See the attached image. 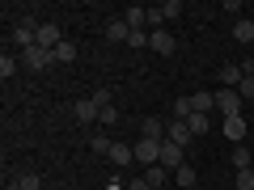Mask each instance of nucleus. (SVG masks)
Here are the masks:
<instances>
[{"label":"nucleus","mask_w":254,"mask_h":190,"mask_svg":"<svg viewBox=\"0 0 254 190\" xmlns=\"http://www.w3.org/2000/svg\"><path fill=\"white\" fill-rule=\"evenodd\" d=\"M157 165H161V169L174 178V173L187 165V148H178V144H170V140H165V144H161V161H157Z\"/></svg>","instance_id":"f257e3e1"},{"label":"nucleus","mask_w":254,"mask_h":190,"mask_svg":"<svg viewBox=\"0 0 254 190\" xmlns=\"http://www.w3.org/2000/svg\"><path fill=\"white\" fill-rule=\"evenodd\" d=\"M51 63H55V51H47V47L21 51V68H30V72H43V68H51Z\"/></svg>","instance_id":"f03ea898"},{"label":"nucleus","mask_w":254,"mask_h":190,"mask_svg":"<svg viewBox=\"0 0 254 190\" xmlns=\"http://www.w3.org/2000/svg\"><path fill=\"white\" fill-rule=\"evenodd\" d=\"M161 144H165V140H148V136H140V144H136V161L153 169V165L161 161Z\"/></svg>","instance_id":"7ed1b4c3"},{"label":"nucleus","mask_w":254,"mask_h":190,"mask_svg":"<svg viewBox=\"0 0 254 190\" xmlns=\"http://www.w3.org/2000/svg\"><path fill=\"white\" fill-rule=\"evenodd\" d=\"M242 106H246V101H242V93H237V89H216V110H220V114H242Z\"/></svg>","instance_id":"20e7f679"},{"label":"nucleus","mask_w":254,"mask_h":190,"mask_svg":"<svg viewBox=\"0 0 254 190\" xmlns=\"http://www.w3.org/2000/svg\"><path fill=\"white\" fill-rule=\"evenodd\" d=\"M148 51H157V55H174V51H178V43H174L170 30H148Z\"/></svg>","instance_id":"39448f33"},{"label":"nucleus","mask_w":254,"mask_h":190,"mask_svg":"<svg viewBox=\"0 0 254 190\" xmlns=\"http://www.w3.org/2000/svg\"><path fill=\"white\" fill-rule=\"evenodd\" d=\"M60 43H64V30L55 26V21H38V43H34V47H47V51H55Z\"/></svg>","instance_id":"423d86ee"},{"label":"nucleus","mask_w":254,"mask_h":190,"mask_svg":"<svg viewBox=\"0 0 254 190\" xmlns=\"http://www.w3.org/2000/svg\"><path fill=\"white\" fill-rule=\"evenodd\" d=\"M72 114H76V123H81V127H89L93 118H102V110H98V101H93V97H81L72 106Z\"/></svg>","instance_id":"0eeeda50"},{"label":"nucleus","mask_w":254,"mask_h":190,"mask_svg":"<svg viewBox=\"0 0 254 190\" xmlns=\"http://www.w3.org/2000/svg\"><path fill=\"white\" fill-rule=\"evenodd\" d=\"M216 81H220V89H237V85L246 81L242 63H225V68H216Z\"/></svg>","instance_id":"6e6552de"},{"label":"nucleus","mask_w":254,"mask_h":190,"mask_svg":"<svg viewBox=\"0 0 254 190\" xmlns=\"http://www.w3.org/2000/svg\"><path fill=\"white\" fill-rule=\"evenodd\" d=\"M165 140H170V144H178V148H187V144H190L195 136H190V127L182 123V118H174V123L165 127Z\"/></svg>","instance_id":"1a4fd4ad"},{"label":"nucleus","mask_w":254,"mask_h":190,"mask_svg":"<svg viewBox=\"0 0 254 190\" xmlns=\"http://www.w3.org/2000/svg\"><path fill=\"white\" fill-rule=\"evenodd\" d=\"M225 140H233V144L246 140V114H229L225 118Z\"/></svg>","instance_id":"9d476101"},{"label":"nucleus","mask_w":254,"mask_h":190,"mask_svg":"<svg viewBox=\"0 0 254 190\" xmlns=\"http://www.w3.org/2000/svg\"><path fill=\"white\" fill-rule=\"evenodd\" d=\"M190 106H195V114H212V110H216V93H212V89L190 93Z\"/></svg>","instance_id":"9b49d317"},{"label":"nucleus","mask_w":254,"mask_h":190,"mask_svg":"<svg viewBox=\"0 0 254 190\" xmlns=\"http://www.w3.org/2000/svg\"><path fill=\"white\" fill-rule=\"evenodd\" d=\"M106 38L110 43H127V38H131V26H127L123 17H110L106 21Z\"/></svg>","instance_id":"f8f14e48"},{"label":"nucleus","mask_w":254,"mask_h":190,"mask_svg":"<svg viewBox=\"0 0 254 190\" xmlns=\"http://www.w3.org/2000/svg\"><path fill=\"white\" fill-rule=\"evenodd\" d=\"M136 161V144H115L110 148V165H131Z\"/></svg>","instance_id":"ddd939ff"},{"label":"nucleus","mask_w":254,"mask_h":190,"mask_svg":"<svg viewBox=\"0 0 254 190\" xmlns=\"http://www.w3.org/2000/svg\"><path fill=\"white\" fill-rule=\"evenodd\" d=\"M123 21L131 30H144L148 26V9H140V4H131V9H123Z\"/></svg>","instance_id":"4468645a"},{"label":"nucleus","mask_w":254,"mask_h":190,"mask_svg":"<svg viewBox=\"0 0 254 190\" xmlns=\"http://www.w3.org/2000/svg\"><path fill=\"white\" fill-rule=\"evenodd\" d=\"M233 38H237V43H246V47H254V17H242V21H237V26H233Z\"/></svg>","instance_id":"2eb2a0df"},{"label":"nucleus","mask_w":254,"mask_h":190,"mask_svg":"<svg viewBox=\"0 0 254 190\" xmlns=\"http://www.w3.org/2000/svg\"><path fill=\"white\" fill-rule=\"evenodd\" d=\"M174 182H178V190H195V182H199V173H195V165H182V169L174 173Z\"/></svg>","instance_id":"dca6fc26"},{"label":"nucleus","mask_w":254,"mask_h":190,"mask_svg":"<svg viewBox=\"0 0 254 190\" xmlns=\"http://www.w3.org/2000/svg\"><path fill=\"white\" fill-rule=\"evenodd\" d=\"M9 190H43V178L38 173H21L17 182H9Z\"/></svg>","instance_id":"f3484780"},{"label":"nucleus","mask_w":254,"mask_h":190,"mask_svg":"<svg viewBox=\"0 0 254 190\" xmlns=\"http://www.w3.org/2000/svg\"><path fill=\"white\" fill-rule=\"evenodd\" d=\"M17 68H21L17 55H9V51L0 55V76H4V81H13V76H17Z\"/></svg>","instance_id":"a211bd4d"},{"label":"nucleus","mask_w":254,"mask_h":190,"mask_svg":"<svg viewBox=\"0 0 254 190\" xmlns=\"http://www.w3.org/2000/svg\"><path fill=\"white\" fill-rule=\"evenodd\" d=\"M140 131H144L148 140H165V127H161V118H148V114H144V123H140Z\"/></svg>","instance_id":"6ab92c4d"},{"label":"nucleus","mask_w":254,"mask_h":190,"mask_svg":"<svg viewBox=\"0 0 254 190\" xmlns=\"http://www.w3.org/2000/svg\"><path fill=\"white\" fill-rule=\"evenodd\" d=\"M187 127H190V136H208V114H190Z\"/></svg>","instance_id":"aec40b11"},{"label":"nucleus","mask_w":254,"mask_h":190,"mask_svg":"<svg viewBox=\"0 0 254 190\" xmlns=\"http://www.w3.org/2000/svg\"><path fill=\"white\" fill-rule=\"evenodd\" d=\"M76 59V47L72 43H60V47H55V63H72Z\"/></svg>","instance_id":"412c9836"},{"label":"nucleus","mask_w":254,"mask_h":190,"mask_svg":"<svg viewBox=\"0 0 254 190\" xmlns=\"http://www.w3.org/2000/svg\"><path fill=\"white\" fill-rule=\"evenodd\" d=\"M144 182H148V186H165V182H170V173H165L161 165H153V169L144 173Z\"/></svg>","instance_id":"4be33fe9"},{"label":"nucleus","mask_w":254,"mask_h":190,"mask_svg":"<svg viewBox=\"0 0 254 190\" xmlns=\"http://www.w3.org/2000/svg\"><path fill=\"white\" fill-rule=\"evenodd\" d=\"M190 114H195V106H190V97H178V101H174V118H182V123H187Z\"/></svg>","instance_id":"5701e85b"},{"label":"nucleus","mask_w":254,"mask_h":190,"mask_svg":"<svg viewBox=\"0 0 254 190\" xmlns=\"http://www.w3.org/2000/svg\"><path fill=\"white\" fill-rule=\"evenodd\" d=\"M89 148H93V152H102V156H110L115 140H110V136H93V140H89Z\"/></svg>","instance_id":"b1692460"},{"label":"nucleus","mask_w":254,"mask_h":190,"mask_svg":"<svg viewBox=\"0 0 254 190\" xmlns=\"http://www.w3.org/2000/svg\"><path fill=\"white\" fill-rule=\"evenodd\" d=\"M157 9H161L165 21H170V17H178V13H182V0H165V4H157Z\"/></svg>","instance_id":"393cba45"},{"label":"nucleus","mask_w":254,"mask_h":190,"mask_svg":"<svg viewBox=\"0 0 254 190\" xmlns=\"http://www.w3.org/2000/svg\"><path fill=\"white\" fill-rule=\"evenodd\" d=\"M233 165H237V173L250 169V148H233Z\"/></svg>","instance_id":"a878e982"},{"label":"nucleus","mask_w":254,"mask_h":190,"mask_svg":"<svg viewBox=\"0 0 254 190\" xmlns=\"http://www.w3.org/2000/svg\"><path fill=\"white\" fill-rule=\"evenodd\" d=\"M237 190H254V169H242L237 173V182H233Z\"/></svg>","instance_id":"bb28decb"},{"label":"nucleus","mask_w":254,"mask_h":190,"mask_svg":"<svg viewBox=\"0 0 254 190\" xmlns=\"http://www.w3.org/2000/svg\"><path fill=\"white\" fill-rule=\"evenodd\" d=\"M237 93H242V101H254V76H246V81L237 85Z\"/></svg>","instance_id":"cd10ccee"},{"label":"nucleus","mask_w":254,"mask_h":190,"mask_svg":"<svg viewBox=\"0 0 254 190\" xmlns=\"http://www.w3.org/2000/svg\"><path fill=\"white\" fill-rule=\"evenodd\" d=\"M127 47H148V30H131V38H127Z\"/></svg>","instance_id":"c85d7f7f"},{"label":"nucleus","mask_w":254,"mask_h":190,"mask_svg":"<svg viewBox=\"0 0 254 190\" xmlns=\"http://www.w3.org/2000/svg\"><path fill=\"white\" fill-rule=\"evenodd\" d=\"M93 101H98V110H110V106H115V101H110V89H98V93H93Z\"/></svg>","instance_id":"c756f323"},{"label":"nucleus","mask_w":254,"mask_h":190,"mask_svg":"<svg viewBox=\"0 0 254 190\" xmlns=\"http://www.w3.org/2000/svg\"><path fill=\"white\" fill-rule=\"evenodd\" d=\"M127 190H153V186H148V182L140 178V182H127Z\"/></svg>","instance_id":"7c9ffc66"},{"label":"nucleus","mask_w":254,"mask_h":190,"mask_svg":"<svg viewBox=\"0 0 254 190\" xmlns=\"http://www.w3.org/2000/svg\"><path fill=\"white\" fill-rule=\"evenodd\" d=\"M110 190H127V186H110Z\"/></svg>","instance_id":"2f4dec72"},{"label":"nucleus","mask_w":254,"mask_h":190,"mask_svg":"<svg viewBox=\"0 0 254 190\" xmlns=\"http://www.w3.org/2000/svg\"><path fill=\"white\" fill-rule=\"evenodd\" d=\"M153 190H165V186H153Z\"/></svg>","instance_id":"473e14b6"}]
</instances>
